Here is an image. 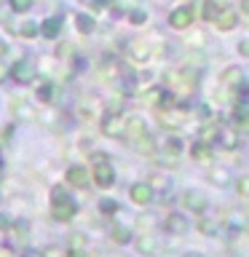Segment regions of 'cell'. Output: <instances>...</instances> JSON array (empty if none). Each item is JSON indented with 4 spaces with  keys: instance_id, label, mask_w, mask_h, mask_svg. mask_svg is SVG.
<instances>
[{
    "instance_id": "1",
    "label": "cell",
    "mask_w": 249,
    "mask_h": 257,
    "mask_svg": "<svg viewBox=\"0 0 249 257\" xmlns=\"http://www.w3.org/2000/svg\"><path fill=\"white\" fill-rule=\"evenodd\" d=\"M91 182L96 185V188L107 190L115 185V172H112V164L110 158H96L94 166H91Z\"/></svg>"
},
{
    "instance_id": "2",
    "label": "cell",
    "mask_w": 249,
    "mask_h": 257,
    "mask_svg": "<svg viewBox=\"0 0 249 257\" xmlns=\"http://www.w3.org/2000/svg\"><path fill=\"white\" fill-rule=\"evenodd\" d=\"M193 22H196V8L193 6H177L169 11V27L172 30H190Z\"/></svg>"
},
{
    "instance_id": "3",
    "label": "cell",
    "mask_w": 249,
    "mask_h": 257,
    "mask_svg": "<svg viewBox=\"0 0 249 257\" xmlns=\"http://www.w3.org/2000/svg\"><path fill=\"white\" fill-rule=\"evenodd\" d=\"M8 75H11L19 86H30L32 80L38 78V70H35V64H32L30 59H19V62H14V64H11Z\"/></svg>"
},
{
    "instance_id": "4",
    "label": "cell",
    "mask_w": 249,
    "mask_h": 257,
    "mask_svg": "<svg viewBox=\"0 0 249 257\" xmlns=\"http://www.w3.org/2000/svg\"><path fill=\"white\" fill-rule=\"evenodd\" d=\"M75 214H78V204H75V198H59V201H51V217L56 222H70V220H75Z\"/></svg>"
},
{
    "instance_id": "5",
    "label": "cell",
    "mask_w": 249,
    "mask_h": 257,
    "mask_svg": "<svg viewBox=\"0 0 249 257\" xmlns=\"http://www.w3.org/2000/svg\"><path fill=\"white\" fill-rule=\"evenodd\" d=\"M214 145L220 150H228V153H233V150H238V145H241V134L236 132V126H217V140H214Z\"/></svg>"
},
{
    "instance_id": "6",
    "label": "cell",
    "mask_w": 249,
    "mask_h": 257,
    "mask_svg": "<svg viewBox=\"0 0 249 257\" xmlns=\"http://www.w3.org/2000/svg\"><path fill=\"white\" fill-rule=\"evenodd\" d=\"M142 134H148V123H145L142 115H132L123 120V140L132 145L134 140H140Z\"/></svg>"
},
{
    "instance_id": "7",
    "label": "cell",
    "mask_w": 249,
    "mask_h": 257,
    "mask_svg": "<svg viewBox=\"0 0 249 257\" xmlns=\"http://www.w3.org/2000/svg\"><path fill=\"white\" fill-rule=\"evenodd\" d=\"M64 180H67V185H72V188H86V185L91 182V169L72 164V166H67V172H64Z\"/></svg>"
},
{
    "instance_id": "8",
    "label": "cell",
    "mask_w": 249,
    "mask_h": 257,
    "mask_svg": "<svg viewBox=\"0 0 249 257\" xmlns=\"http://www.w3.org/2000/svg\"><path fill=\"white\" fill-rule=\"evenodd\" d=\"M129 198L134 201L137 206H150L153 201H156V193L148 182H134L132 188H129Z\"/></svg>"
},
{
    "instance_id": "9",
    "label": "cell",
    "mask_w": 249,
    "mask_h": 257,
    "mask_svg": "<svg viewBox=\"0 0 249 257\" xmlns=\"http://www.w3.org/2000/svg\"><path fill=\"white\" fill-rule=\"evenodd\" d=\"M99 126H102L104 137H115V140L123 137V118H120V112H104Z\"/></svg>"
},
{
    "instance_id": "10",
    "label": "cell",
    "mask_w": 249,
    "mask_h": 257,
    "mask_svg": "<svg viewBox=\"0 0 249 257\" xmlns=\"http://www.w3.org/2000/svg\"><path fill=\"white\" fill-rule=\"evenodd\" d=\"M164 228H166L169 236H185V233L190 230V222H188V217H185V214H180V212H172V214H166Z\"/></svg>"
},
{
    "instance_id": "11",
    "label": "cell",
    "mask_w": 249,
    "mask_h": 257,
    "mask_svg": "<svg viewBox=\"0 0 249 257\" xmlns=\"http://www.w3.org/2000/svg\"><path fill=\"white\" fill-rule=\"evenodd\" d=\"M62 16H46L43 22H38V35H43L46 40H56L62 35Z\"/></svg>"
},
{
    "instance_id": "12",
    "label": "cell",
    "mask_w": 249,
    "mask_h": 257,
    "mask_svg": "<svg viewBox=\"0 0 249 257\" xmlns=\"http://www.w3.org/2000/svg\"><path fill=\"white\" fill-rule=\"evenodd\" d=\"M220 32H230L238 27V11L236 8H220V14H217V19L212 22Z\"/></svg>"
},
{
    "instance_id": "13",
    "label": "cell",
    "mask_w": 249,
    "mask_h": 257,
    "mask_svg": "<svg viewBox=\"0 0 249 257\" xmlns=\"http://www.w3.org/2000/svg\"><path fill=\"white\" fill-rule=\"evenodd\" d=\"M185 209L193 212V214H204L209 209V198L201 190H188L185 193Z\"/></svg>"
},
{
    "instance_id": "14",
    "label": "cell",
    "mask_w": 249,
    "mask_h": 257,
    "mask_svg": "<svg viewBox=\"0 0 249 257\" xmlns=\"http://www.w3.org/2000/svg\"><path fill=\"white\" fill-rule=\"evenodd\" d=\"M134 241V249L140 252L142 257H153L158 252V241H156V236L153 233H142V236H137V238H132Z\"/></svg>"
},
{
    "instance_id": "15",
    "label": "cell",
    "mask_w": 249,
    "mask_h": 257,
    "mask_svg": "<svg viewBox=\"0 0 249 257\" xmlns=\"http://www.w3.org/2000/svg\"><path fill=\"white\" fill-rule=\"evenodd\" d=\"M107 233H110V241H112V244H118V246L132 244V238H134V230L129 228V225H120V222H112Z\"/></svg>"
},
{
    "instance_id": "16",
    "label": "cell",
    "mask_w": 249,
    "mask_h": 257,
    "mask_svg": "<svg viewBox=\"0 0 249 257\" xmlns=\"http://www.w3.org/2000/svg\"><path fill=\"white\" fill-rule=\"evenodd\" d=\"M129 54L134 56V62H148L150 54H153V46H150L145 38H137V40H132V43H129Z\"/></svg>"
},
{
    "instance_id": "17",
    "label": "cell",
    "mask_w": 249,
    "mask_h": 257,
    "mask_svg": "<svg viewBox=\"0 0 249 257\" xmlns=\"http://www.w3.org/2000/svg\"><path fill=\"white\" fill-rule=\"evenodd\" d=\"M148 185L153 188V193H169L172 190V177L169 174H164V172H153L150 177H148Z\"/></svg>"
},
{
    "instance_id": "18",
    "label": "cell",
    "mask_w": 249,
    "mask_h": 257,
    "mask_svg": "<svg viewBox=\"0 0 249 257\" xmlns=\"http://www.w3.org/2000/svg\"><path fill=\"white\" fill-rule=\"evenodd\" d=\"M206 180L212 182V185H217V188H225V185L233 182V177H230V172L225 166H212L206 172Z\"/></svg>"
},
{
    "instance_id": "19",
    "label": "cell",
    "mask_w": 249,
    "mask_h": 257,
    "mask_svg": "<svg viewBox=\"0 0 249 257\" xmlns=\"http://www.w3.org/2000/svg\"><path fill=\"white\" fill-rule=\"evenodd\" d=\"M118 78H120V94L123 96H132L140 91V75L137 72H120Z\"/></svg>"
},
{
    "instance_id": "20",
    "label": "cell",
    "mask_w": 249,
    "mask_h": 257,
    "mask_svg": "<svg viewBox=\"0 0 249 257\" xmlns=\"http://www.w3.org/2000/svg\"><path fill=\"white\" fill-rule=\"evenodd\" d=\"M190 158L198 161V164H209V161H212V145L196 140V142L190 145Z\"/></svg>"
},
{
    "instance_id": "21",
    "label": "cell",
    "mask_w": 249,
    "mask_h": 257,
    "mask_svg": "<svg viewBox=\"0 0 249 257\" xmlns=\"http://www.w3.org/2000/svg\"><path fill=\"white\" fill-rule=\"evenodd\" d=\"M132 145H134V150L140 153V156H153V153H156V148H158L156 137H153L150 132H148V134H142L140 140H134Z\"/></svg>"
},
{
    "instance_id": "22",
    "label": "cell",
    "mask_w": 249,
    "mask_h": 257,
    "mask_svg": "<svg viewBox=\"0 0 249 257\" xmlns=\"http://www.w3.org/2000/svg\"><path fill=\"white\" fill-rule=\"evenodd\" d=\"M72 19H75V30L80 32V35H91V32L96 30V19H94L91 14H83V11H80V14L72 16Z\"/></svg>"
},
{
    "instance_id": "23",
    "label": "cell",
    "mask_w": 249,
    "mask_h": 257,
    "mask_svg": "<svg viewBox=\"0 0 249 257\" xmlns=\"http://www.w3.org/2000/svg\"><path fill=\"white\" fill-rule=\"evenodd\" d=\"M198 230H201V236L214 238V236H220L222 225H220V220H212V217H198Z\"/></svg>"
},
{
    "instance_id": "24",
    "label": "cell",
    "mask_w": 249,
    "mask_h": 257,
    "mask_svg": "<svg viewBox=\"0 0 249 257\" xmlns=\"http://www.w3.org/2000/svg\"><path fill=\"white\" fill-rule=\"evenodd\" d=\"M220 80H222L225 88H236L241 80H244V72H241V67H225L222 75H220Z\"/></svg>"
},
{
    "instance_id": "25",
    "label": "cell",
    "mask_w": 249,
    "mask_h": 257,
    "mask_svg": "<svg viewBox=\"0 0 249 257\" xmlns=\"http://www.w3.org/2000/svg\"><path fill=\"white\" fill-rule=\"evenodd\" d=\"M233 120H236V132L249 137V110L244 107V104H238V107L233 110Z\"/></svg>"
},
{
    "instance_id": "26",
    "label": "cell",
    "mask_w": 249,
    "mask_h": 257,
    "mask_svg": "<svg viewBox=\"0 0 249 257\" xmlns=\"http://www.w3.org/2000/svg\"><path fill=\"white\" fill-rule=\"evenodd\" d=\"M185 150V142H182V137H177V134H169L166 140H164V153L166 156H180V153Z\"/></svg>"
},
{
    "instance_id": "27",
    "label": "cell",
    "mask_w": 249,
    "mask_h": 257,
    "mask_svg": "<svg viewBox=\"0 0 249 257\" xmlns=\"http://www.w3.org/2000/svg\"><path fill=\"white\" fill-rule=\"evenodd\" d=\"M16 35H22V38H38V22H32V19H24L19 24H11Z\"/></svg>"
},
{
    "instance_id": "28",
    "label": "cell",
    "mask_w": 249,
    "mask_h": 257,
    "mask_svg": "<svg viewBox=\"0 0 249 257\" xmlns=\"http://www.w3.org/2000/svg\"><path fill=\"white\" fill-rule=\"evenodd\" d=\"M54 91H56V88H54V83H51V80H43V83H40V86L35 88V96H38V102L48 104V102L54 99Z\"/></svg>"
},
{
    "instance_id": "29",
    "label": "cell",
    "mask_w": 249,
    "mask_h": 257,
    "mask_svg": "<svg viewBox=\"0 0 249 257\" xmlns=\"http://www.w3.org/2000/svg\"><path fill=\"white\" fill-rule=\"evenodd\" d=\"M220 0H204V8H201V16H204V22H214L217 14H220Z\"/></svg>"
},
{
    "instance_id": "30",
    "label": "cell",
    "mask_w": 249,
    "mask_h": 257,
    "mask_svg": "<svg viewBox=\"0 0 249 257\" xmlns=\"http://www.w3.org/2000/svg\"><path fill=\"white\" fill-rule=\"evenodd\" d=\"M8 230L14 233V238H27V233H30V222L24 220V217H16V220L8 225Z\"/></svg>"
},
{
    "instance_id": "31",
    "label": "cell",
    "mask_w": 249,
    "mask_h": 257,
    "mask_svg": "<svg viewBox=\"0 0 249 257\" xmlns=\"http://www.w3.org/2000/svg\"><path fill=\"white\" fill-rule=\"evenodd\" d=\"M126 16H129V24H134V27H142L148 22V11L142 6H134L132 11H126Z\"/></svg>"
},
{
    "instance_id": "32",
    "label": "cell",
    "mask_w": 249,
    "mask_h": 257,
    "mask_svg": "<svg viewBox=\"0 0 249 257\" xmlns=\"http://www.w3.org/2000/svg\"><path fill=\"white\" fill-rule=\"evenodd\" d=\"M99 72H102L104 78H118L123 70H120V64H118L115 59H104V62L99 64Z\"/></svg>"
},
{
    "instance_id": "33",
    "label": "cell",
    "mask_w": 249,
    "mask_h": 257,
    "mask_svg": "<svg viewBox=\"0 0 249 257\" xmlns=\"http://www.w3.org/2000/svg\"><path fill=\"white\" fill-rule=\"evenodd\" d=\"M96 206H99V212L104 217H112V214L120 212V204H118L115 198H99V204H96Z\"/></svg>"
},
{
    "instance_id": "34",
    "label": "cell",
    "mask_w": 249,
    "mask_h": 257,
    "mask_svg": "<svg viewBox=\"0 0 249 257\" xmlns=\"http://www.w3.org/2000/svg\"><path fill=\"white\" fill-rule=\"evenodd\" d=\"M198 140H201V142H206V145H214V140H217V126H212V123H204V126H201Z\"/></svg>"
},
{
    "instance_id": "35",
    "label": "cell",
    "mask_w": 249,
    "mask_h": 257,
    "mask_svg": "<svg viewBox=\"0 0 249 257\" xmlns=\"http://www.w3.org/2000/svg\"><path fill=\"white\" fill-rule=\"evenodd\" d=\"M32 3H35V0H8V8H11L14 14H27L32 8Z\"/></svg>"
},
{
    "instance_id": "36",
    "label": "cell",
    "mask_w": 249,
    "mask_h": 257,
    "mask_svg": "<svg viewBox=\"0 0 249 257\" xmlns=\"http://www.w3.org/2000/svg\"><path fill=\"white\" fill-rule=\"evenodd\" d=\"M14 112H16V118H22V120H32V118H35V110H32L30 104H24V102L16 104Z\"/></svg>"
},
{
    "instance_id": "37",
    "label": "cell",
    "mask_w": 249,
    "mask_h": 257,
    "mask_svg": "<svg viewBox=\"0 0 249 257\" xmlns=\"http://www.w3.org/2000/svg\"><path fill=\"white\" fill-rule=\"evenodd\" d=\"M236 193L241 198H249V174H241L236 180Z\"/></svg>"
},
{
    "instance_id": "38",
    "label": "cell",
    "mask_w": 249,
    "mask_h": 257,
    "mask_svg": "<svg viewBox=\"0 0 249 257\" xmlns=\"http://www.w3.org/2000/svg\"><path fill=\"white\" fill-rule=\"evenodd\" d=\"M112 6H115L118 14H126V11H132V8L137 6V0H112Z\"/></svg>"
},
{
    "instance_id": "39",
    "label": "cell",
    "mask_w": 249,
    "mask_h": 257,
    "mask_svg": "<svg viewBox=\"0 0 249 257\" xmlns=\"http://www.w3.org/2000/svg\"><path fill=\"white\" fill-rule=\"evenodd\" d=\"M64 254H67V249H62V246H46L43 249V252H40V257H64Z\"/></svg>"
},
{
    "instance_id": "40",
    "label": "cell",
    "mask_w": 249,
    "mask_h": 257,
    "mask_svg": "<svg viewBox=\"0 0 249 257\" xmlns=\"http://www.w3.org/2000/svg\"><path fill=\"white\" fill-rule=\"evenodd\" d=\"M70 249H86L83 233H72V236H70Z\"/></svg>"
},
{
    "instance_id": "41",
    "label": "cell",
    "mask_w": 249,
    "mask_h": 257,
    "mask_svg": "<svg viewBox=\"0 0 249 257\" xmlns=\"http://www.w3.org/2000/svg\"><path fill=\"white\" fill-rule=\"evenodd\" d=\"M196 118H201V120H209V118H212V107L201 102L198 107H196Z\"/></svg>"
},
{
    "instance_id": "42",
    "label": "cell",
    "mask_w": 249,
    "mask_h": 257,
    "mask_svg": "<svg viewBox=\"0 0 249 257\" xmlns=\"http://www.w3.org/2000/svg\"><path fill=\"white\" fill-rule=\"evenodd\" d=\"M236 51H238V56L249 59V38H241V40H238V43H236Z\"/></svg>"
},
{
    "instance_id": "43",
    "label": "cell",
    "mask_w": 249,
    "mask_h": 257,
    "mask_svg": "<svg viewBox=\"0 0 249 257\" xmlns=\"http://www.w3.org/2000/svg\"><path fill=\"white\" fill-rule=\"evenodd\" d=\"M70 193L62 188V185H56V188H51V201H59V198H67Z\"/></svg>"
},
{
    "instance_id": "44",
    "label": "cell",
    "mask_w": 249,
    "mask_h": 257,
    "mask_svg": "<svg viewBox=\"0 0 249 257\" xmlns=\"http://www.w3.org/2000/svg\"><path fill=\"white\" fill-rule=\"evenodd\" d=\"M14 123H8V126H3V128H0V137H3V140H11V137H14Z\"/></svg>"
},
{
    "instance_id": "45",
    "label": "cell",
    "mask_w": 249,
    "mask_h": 257,
    "mask_svg": "<svg viewBox=\"0 0 249 257\" xmlns=\"http://www.w3.org/2000/svg\"><path fill=\"white\" fill-rule=\"evenodd\" d=\"M64 257H88V252L86 249H67V254Z\"/></svg>"
},
{
    "instance_id": "46",
    "label": "cell",
    "mask_w": 249,
    "mask_h": 257,
    "mask_svg": "<svg viewBox=\"0 0 249 257\" xmlns=\"http://www.w3.org/2000/svg\"><path fill=\"white\" fill-rule=\"evenodd\" d=\"M204 40H206V35H204V32H198V35L190 38V46H204Z\"/></svg>"
},
{
    "instance_id": "47",
    "label": "cell",
    "mask_w": 249,
    "mask_h": 257,
    "mask_svg": "<svg viewBox=\"0 0 249 257\" xmlns=\"http://www.w3.org/2000/svg\"><path fill=\"white\" fill-rule=\"evenodd\" d=\"M107 112H120V99H115V102H107Z\"/></svg>"
},
{
    "instance_id": "48",
    "label": "cell",
    "mask_w": 249,
    "mask_h": 257,
    "mask_svg": "<svg viewBox=\"0 0 249 257\" xmlns=\"http://www.w3.org/2000/svg\"><path fill=\"white\" fill-rule=\"evenodd\" d=\"M6 78H8V67H6V62L0 59V83H3Z\"/></svg>"
},
{
    "instance_id": "49",
    "label": "cell",
    "mask_w": 249,
    "mask_h": 257,
    "mask_svg": "<svg viewBox=\"0 0 249 257\" xmlns=\"http://www.w3.org/2000/svg\"><path fill=\"white\" fill-rule=\"evenodd\" d=\"M67 54H72V46L62 43V46H59V56H67Z\"/></svg>"
},
{
    "instance_id": "50",
    "label": "cell",
    "mask_w": 249,
    "mask_h": 257,
    "mask_svg": "<svg viewBox=\"0 0 249 257\" xmlns=\"http://www.w3.org/2000/svg\"><path fill=\"white\" fill-rule=\"evenodd\" d=\"M8 54V43H6V40L3 38H0V59H3V56Z\"/></svg>"
},
{
    "instance_id": "51",
    "label": "cell",
    "mask_w": 249,
    "mask_h": 257,
    "mask_svg": "<svg viewBox=\"0 0 249 257\" xmlns=\"http://www.w3.org/2000/svg\"><path fill=\"white\" fill-rule=\"evenodd\" d=\"M8 225H11V220H8V217H0V228L8 230Z\"/></svg>"
},
{
    "instance_id": "52",
    "label": "cell",
    "mask_w": 249,
    "mask_h": 257,
    "mask_svg": "<svg viewBox=\"0 0 249 257\" xmlns=\"http://www.w3.org/2000/svg\"><path fill=\"white\" fill-rule=\"evenodd\" d=\"M241 14H249V0H241Z\"/></svg>"
},
{
    "instance_id": "53",
    "label": "cell",
    "mask_w": 249,
    "mask_h": 257,
    "mask_svg": "<svg viewBox=\"0 0 249 257\" xmlns=\"http://www.w3.org/2000/svg\"><path fill=\"white\" fill-rule=\"evenodd\" d=\"M182 257H204V254H201V252H185Z\"/></svg>"
},
{
    "instance_id": "54",
    "label": "cell",
    "mask_w": 249,
    "mask_h": 257,
    "mask_svg": "<svg viewBox=\"0 0 249 257\" xmlns=\"http://www.w3.org/2000/svg\"><path fill=\"white\" fill-rule=\"evenodd\" d=\"M78 3H83V6H94V0H78Z\"/></svg>"
},
{
    "instance_id": "55",
    "label": "cell",
    "mask_w": 249,
    "mask_h": 257,
    "mask_svg": "<svg viewBox=\"0 0 249 257\" xmlns=\"http://www.w3.org/2000/svg\"><path fill=\"white\" fill-rule=\"evenodd\" d=\"M0 204H3V196H0Z\"/></svg>"
},
{
    "instance_id": "56",
    "label": "cell",
    "mask_w": 249,
    "mask_h": 257,
    "mask_svg": "<svg viewBox=\"0 0 249 257\" xmlns=\"http://www.w3.org/2000/svg\"><path fill=\"white\" fill-rule=\"evenodd\" d=\"M22 257H30V254H22Z\"/></svg>"
},
{
    "instance_id": "57",
    "label": "cell",
    "mask_w": 249,
    "mask_h": 257,
    "mask_svg": "<svg viewBox=\"0 0 249 257\" xmlns=\"http://www.w3.org/2000/svg\"><path fill=\"white\" fill-rule=\"evenodd\" d=\"M0 3H6V0H0Z\"/></svg>"
}]
</instances>
